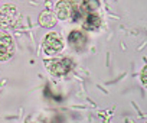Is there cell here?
I'll return each mask as SVG.
<instances>
[{
  "mask_svg": "<svg viewBox=\"0 0 147 123\" xmlns=\"http://www.w3.org/2000/svg\"><path fill=\"white\" fill-rule=\"evenodd\" d=\"M72 61L68 56H61L58 59H52V64L49 65V71L52 75L61 77L66 73H69L72 70Z\"/></svg>",
  "mask_w": 147,
  "mask_h": 123,
  "instance_id": "obj_4",
  "label": "cell"
},
{
  "mask_svg": "<svg viewBox=\"0 0 147 123\" xmlns=\"http://www.w3.org/2000/svg\"><path fill=\"white\" fill-rule=\"evenodd\" d=\"M28 26H29V29H32V20H30V18H28Z\"/></svg>",
  "mask_w": 147,
  "mask_h": 123,
  "instance_id": "obj_14",
  "label": "cell"
},
{
  "mask_svg": "<svg viewBox=\"0 0 147 123\" xmlns=\"http://www.w3.org/2000/svg\"><path fill=\"white\" fill-rule=\"evenodd\" d=\"M42 46H43V51L46 52V55H55L63 49V42L58 33L52 32V33H48L45 36Z\"/></svg>",
  "mask_w": 147,
  "mask_h": 123,
  "instance_id": "obj_2",
  "label": "cell"
},
{
  "mask_svg": "<svg viewBox=\"0 0 147 123\" xmlns=\"http://www.w3.org/2000/svg\"><path fill=\"white\" fill-rule=\"evenodd\" d=\"M18 16H19L18 9L13 5H5V6H2V7H0V26H2V28L15 26Z\"/></svg>",
  "mask_w": 147,
  "mask_h": 123,
  "instance_id": "obj_3",
  "label": "cell"
},
{
  "mask_svg": "<svg viewBox=\"0 0 147 123\" xmlns=\"http://www.w3.org/2000/svg\"><path fill=\"white\" fill-rule=\"evenodd\" d=\"M72 5L74 0H61V2L56 3L55 6V16L61 20H66L71 16V10H72Z\"/></svg>",
  "mask_w": 147,
  "mask_h": 123,
  "instance_id": "obj_5",
  "label": "cell"
},
{
  "mask_svg": "<svg viewBox=\"0 0 147 123\" xmlns=\"http://www.w3.org/2000/svg\"><path fill=\"white\" fill-rule=\"evenodd\" d=\"M101 23H102L101 18H100L95 12H90L87 16H84V23H82V26H84V29L95 31V29H98V28L101 26Z\"/></svg>",
  "mask_w": 147,
  "mask_h": 123,
  "instance_id": "obj_7",
  "label": "cell"
},
{
  "mask_svg": "<svg viewBox=\"0 0 147 123\" xmlns=\"http://www.w3.org/2000/svg\"><path fill=\"white\" fill-rule=\"evenodd\" d=\"M131 104H133V106H134V109H136V110H137V111H138V116H140V117H141V119H144V114H143V113H141V111H140V109H138V107H137V104H136V103H134V101H133V103H131Z\"/></svg>",
  "mask_w": 147,
  "mask_h": 123,
  "instance_id": "obj_11",
  "label": "cell"
},
{
  "mask_svg": "<svg viewBox=\"0 0 147 123\" xmlns=\"http://www.w3.org/2000/svg\"><path fill=\"white\" fill-rule=\"evenodd\" d=\"M15 55V41L7 32H0V63L9 61Z\"/></svg>",
  "mask_w": 147,
  "mask_h": 123,
  "instance_id": "obj_1",
  "label": "cell"
},
{
  "mask_svg": "<svg viewBox=\"0 0 147 123\" xmlns=\"http://www.w3.org/2000/svg\"><path fill=\"white\" fill-rule=\"evenodd\" d=\"M125 75H127V73H123V74H121L118 78H115V80H111V81H105V84H115V83H118L121 78H124Z\"/></svg>",
  "mask_w": 147,
  "mask_h": 123,
  "instance_id": "obj_10",
  "label": "cell"
},
{
  "mask_svg": "<svg viewBox=\"0 0 147 123\" xmlns=\"http://www.w3.org/2000/svg\"><path fill=\"white\" fill-rule=\"evenodd\" d=\"M144 45H146V41H144V42H143V43H141V45H140V46L137 48V51H140V49H143V48H144Z\"/></svg>",
  "mask_w": 147,
  "mask_h": 123,
  "instance_id": "obj_15",
  "label": "cell"
},
{
  "mask_svg": "<svg viewBox=\"0 0 147 123\" xmlns=\"http://www.w3.org/2000/svg\"><path fill=\"white\" fill-rule=\"evenodd\" d=\"M55 23H56V16H55V13L52 10L46 9V10H43L40 13V16H39V25L42 28H53Z\"/></svg>",
  "mask_w": 147,
  "mask_h": 123,
  "instance_id": "obj_8",
  "label": "cell"
},
{
  "mask_svg": "<svg viewBox=\"0 0 147 123\" xmlns=\"http://www.w3.org/2000/svg\"><path fill=\"white\" fill-rule=\"evenodd\" d=\"M97 88H98V90H101V91H102L104 94H108V91H107V90H105V88H104L102 86H100V84H97Z\"/></svg>",
  "mask_w": 147,
  "mask_h": 123,
  "instance_id": "obj_12",
  "label": "cell"
},
{
  "mask_svg": "<svg viewBox=\"0 0 147 123\" xmlns=\"http://www.w3.org/2000/svg\"><path fill=\"white\" fill-rule=\"evenodd\" d=\"M146 70H147V68L144 67V68L141 70V73H140V77H141V84H143V86H146V83H147V78H146V73H147V71H146Z\"/></svg>",
  "mask_w": 147,
  "mask_h": 123,
  "instance_id": "obj_9",
  "label": "cell"
},
{
  "mask_svg": "<svg viewBox=\"0 0 147 123\" xmlns=\"http://www.w3.org/2000/svg\"><path fill=\"white\" fill-rule=\"evenodd\" d=\"M110 58H111V52H107V61H105V65H110Z\"/></svg>",
  "mask_w": 147,
  "mask_h": 123,
  "instance_id": "obj_13",
  "label": "cell"
},
{
  "mask_svg": "<svg viewBox=\"0 0 147 123\" xmlns=\"http://www.w3.org/2000/svg\"><path fill=\"white\" fill-rule=\"evenodd\" d=\"M68 42L75 48L77 51H82L84 45L87 42V38L84 36V33H81L80 31H72L68 36Z\"/></svg>",
  "mask_w": 147,
  "mask_h": 123,
  "instance_id": "obj_6",
  "label": "cell"
}]
</instances>
